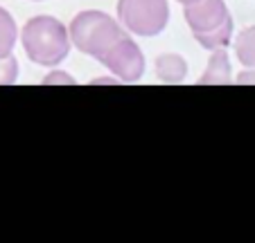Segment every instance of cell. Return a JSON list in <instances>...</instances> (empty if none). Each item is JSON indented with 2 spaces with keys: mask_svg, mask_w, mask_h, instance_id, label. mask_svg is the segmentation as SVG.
Returning <instances> with one entry per match:
<instances>
[{
  "mask_svg": "<svg viewBox=\"0 0 255 243\" xmlns=\"http://www.w3.org/2000/svg\"><path fill=\"white\" fill-rule=\"evenodd\" d=\"M235 83H240V86H255V68H244L242 72H237Z\"/></svg>",
  "mask_w": 255,
  "mask_h": 243,
  "instance_id": "cell-13",
  "label": "cell"
},
{
  "mask_svg": "<svg viewBox=\"0 0 255 243\" xmlns=\"http://www.w3.org/2000/svg\"><path fill=\"white\" fill-rule=\"evenodd\" d=\"M18 79V59L14 54L0 57V86H11Z\"/></svg>",
  "mask_w": 255,
  "mask_h": 243,
  "instance_id": "cell-11",
  "label": "cell"
},
{
  "mask_svg": "<svg viewBox=\"0 0 255 243\" xmlns=\"http://www.w3.org/2000/svg\"><path fill=\"white\" fill-rule=\"evenodd\" d=\"M183 16L192 34H206L233 18L226 0H197L183 7Z\"/></svg>",
  "mask_w": 255,
  "mask_h": 243,
  "instance_id": "cell-5",
  "label": "cell"
},
{
  "mask_svg": "<svg viewBox=\"0 0 255 243\" xmlns=\"http://www.w3.org/2000/svg\"><path fill=\"white\" fill-rule=\"evenodd\" d=\"M233 52L237 63L244 68H255V25L240 29L237 36H233Z\"/></svg>",
  "mask_w": 255,
  "mask_h": 243,
  "instance_id": "cell-8",
  "label": "cell"
},
{
  "mask_svg": "<svg viewBox=\"0 0 255 243\" xmlns=\"http://www.w3.org/2000/svg\"><path fill=\"white\" fill-rule=\"evenodd\" d=\"M197 83L199 86H224V83H233V66H231V57H228V48L212 50L206 70L199 77Z\"/></svg>",
  "mask_w": 255,
  "mask_h": 243,
  "instance_id": "cell-6",
  "label": "cell"
},
{
  "mask_svg": "<svg viewBox=\"0 0 255 243\" xmlns=\"http://www.w3.org/2000/svg\"><path fill=\"white\" fill-rule=\"evenodd\" d=\"M176 2H178V5H192V2H197V0H176Z\"/></svg>",
  "mask_w": 255,
  "mask_h": 243,
  "instance_id": "cell-15",
  "label": "cell"
},
{
  "mask_svg": "<svg viewBox=\"0 0 255 243\" xmlns=\"http://www.w3.org/2000/svg\"><path fill=\"white\" fill-rule=\"evenodd\" d=\"M109 83H111V86H120L122 81L118 79V77H113L111 72H109V77H97V79L91 81V86H109Z\"/></svg>",
  "mask_w": 255,
  "mask_h": 243,
  "instance_id": "cell-14",
  "label": "cell"
},
{
  "mask_svg": "<svg viewBox=\"0 0 255 243\" xmlns=\"http://www.w3.org/2000/svg\"><path fill=\"white\" fill-rule=\"evenodd\" d=\"M41 83H43V86H75V83H77V79H75L70 72L54 68L52 72H48V75L41 79Z\"/></svg>",
  "mask_w": 255,
  "mask_h": 243,
  "instance_id": "cell-12",
  "label": "cell"
},
{
  "mask_svg": "<svg viewBox=\"0 0 255 243\" xmlns=\"http://www.w3.org/2000/svg\"><path fill=\"white\" fill-rule=\"evenodd\" d=\"M154 75L163 83H183L188 77V61L176 52L160 54L154 61Z\"/></svg>",
  "mask_w": 255,
  "mask_h": 243,
  "instance_id": "cell-7",
  "label": "cell"
},
{
  "mask_svg": "<svg viewBox=\"0 0 255 243\" xmlns=\"http://www.w3.org/2000/svg\"><path fill=\"white\" fill-rule=\"evenodd\" d=\"M118 23L133 36H158L169 25L167 0H118Z\"/></svg>",
  "mask_w": 255,
  "mask_h": 243,
  "instance_id": "cell-3",
  "label": "cell"
},
{
  "mask_svg": "<svg viewBox=\"0 0 255 243\" xmlns=\"http://www.w3.org/2000/svg\"><path fill=\"white\" fill-rule=\"evenodd\" d=\"M18 36L27 59L41 68H59L72 48L68 25L48 14L32 16L18 29Z\"/></svg>",
  "mask_w": 255,
  "mask_h": 243,
  "instance_id": "cell-1",
  "label": "cell"
},
{
  "mask_svg": "<svg viewBox=\"0 0 255 243\" xmlns=\"http://www.w3.org/2000/svg\"><path fill=\"white\" fill-rule=\"evenodd\" d=\"M100 63L111 72L113 77H118L122 83H135V81H140L144 75V54H142V50H140V45L131 38V34L120 38V41L100 59Z\"/></svg>",
  "mask_w": 255,
  "mask_h": 243,
  "instance_id": "cell-4",
  "label": "cell"
},
{
  "mask_svg": "<svg viewBox=\"0 0 255 243\" xmlns=\"http://www.w3.org/2000/svg\"><path fill=\"white\" fill-rule=\"evenodd\" d=\"M192 36L203 50H208V52L219 50V48H228V45L233 43V36H235V23H233V18H228L226 23L219 25V27L212 29V32L192 34Z\"/></svg>",
  "mask_w": 255,
  "mask_h": 243,
  "instance_id": "cell-9",
  "label": "cell"
},
{
  "mask_svg": "<svg viewBox=\"0 0 255 243\" xmlns=\"http://www.w3.org/2000/svg\"><path fill=\"white\" fill-rule=\"evenodd\" d=\"M16 43H18V25L5 7H0V57L14 54Z\"/></svg>",
  "mask_w": 255,
  "mask_h": 243,
  "instance_id": "cell-10",
  "label": "cell"
},
{
  "mask_svg": "<svg viewBox=\"0 0 255 243\" xmlns=\"http://www.w3.org/2000/svg\"><path fill=\"white\" fill-rule=\"evenodd\" d=\"M68 34H70L72 48L79 50L86 57L95 59V61H100L129 32L118 23V18H113L106 11L84 9L72 16L70 25H68Z\"/></svg>",
  "mask_w": 255,
  "mask_h": 243,
  "instance_id": "cell-2",
  "label": "cell"
},
{
  "mask_svg": "<svg viewBox=\"0 0 255 243\" xmlns=\"http://www.w3.org/2000/svg\"><path fill=\"white\" fill-rule=\"evenodd\" d=\"M34 2H41V0H34Z\"/></svg>",
  "mask_w": 255,
  "mask_h": 243,
  "instance_id": "cell-16",
  "label": "cell"
}]
</instances>
